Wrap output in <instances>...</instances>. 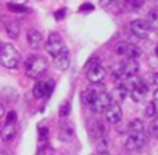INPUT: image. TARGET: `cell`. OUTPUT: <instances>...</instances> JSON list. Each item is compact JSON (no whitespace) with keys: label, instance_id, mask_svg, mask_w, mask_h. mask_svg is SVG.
Listing matches in <instances>:
<instances>
[{"label":"cell","instance_id":"1","mask_svg":"<svg viewBox=\"0 0 158 155\" xmlns=\"http://www.w3.org/2000/svg\"><path fill=\"white\" fill-rule=\"evenodd\" d=\"M0 64H2L5 68L14 70L19 67L20 64V54L16 50L14 45L11 44H5V45H0Z\"/></svg>","mask_w":158,"mask_h":155},{"label":"cell","instance_id":"2","mask_svg":"<svg viewBox=\"0 0 158 155\" xmlns=\"http://www.w3.org/2000/svg\"><path fill=\"white\" fill-rule=\"evenodd\" d=\"M25 68H27V74L30 78H39L42 76L47 68H48V61L45 56L42 54H31L28 59H27V64H25Z\"/></svg>","mask_w":158,"mask_h":155},{"label":"cell","instance_id":"3","mask_svg":"<svg viewBox=\"0 0 158 155\" xmlns=\"http://www.w3.org/2000/svg\"><path fill=\"white\" fill-rule=\"evenodd\" d=\"M139 70V65L136 62V59H127L124 64H119L113 68L112 71V78L115 81L121 82L124 79H127V78H132V76H136Z\"/></svg>","mask_w":158,"mask_h":155},{"label":"cell","instance_id":"4","mask_svg":"<svg viewBox=\"0 0 158 155\" xmlns=\"http://www.w3.org/2000/svg\"><path fill=\"white\" fill-rule=\"evenodd\" d=\"M89 132L92 135V138L96 141V144L99 146L101 150H106L107 147V129L106 126L98 121V119H89Z\"/></svg>","mask_w":158,"mask_h":155},{"label":"cell","instance_id":"5","mask_svg":"<svg viewBox=\"0 0 158 155\" xmlns=\"http://www.w3.org/2000/svg\"><path fill=\"white\" fill-rule=\"evenodd\" d=\"M85 71H87V79L92 82V84H96V82H101L104 78H106V68L99 64V61L96 59H92L89 61V64L85 65Z\"/></svg>","mask_w":158,"mask_h":155},{"label":"cell","instance_id":"6","mask_svg":"<svg viewBox=\"0 0 158 155\" xmlns=\"http://www.w3.org/2000/svg\"><path fill=\"white\" fill-rule=\"evenodd\" d=\"M146 144H147V135H146V132H135V133H129L124 146H126L127 150H139Z\"/></svg>","mask_w":158,"mask_h":155},{"label":"cell","instance_id":"7","mask_svg":"<svg viewBox=\"0 0 158 155\" xmlns=\"http://www.w3.org/2000/svg\"><path fill=\"white\" fill-rule=\"evenodd\" d=\"M116 53L121 54V56H126L127 59H136L141 54V50H139V47H136L133 44L121 42V44L116 45Z\"/></svg>","mask_w":158,"mask_h":155},{"label":"cell","instance_id":"8","mask_svg":"<svg viewBox=\"0 0 158 155\" xmlns=\"http://www.w3.org/2000/svg\"><path fill=\"white\" fill-rule=\"evenodd\" d=\"M110 103H112L110 95H109L107 92H101V93H98V95H96V98L93 99V103H92L89 107L92 109V112L101 113V112H104V110L109 107V104H110Z\"/></svg>","mask_w":158,"mask_h":155},{"label":"cell","instance_id":"9","mask_svg":"<svg viewBox=\"0 0 158 155\" xmlns=\"http://www.w3.org/2000/svg\"><path fill=\"white\" fill-rule=\"evenodd\" d=\"M104 115H106V119H107V123H110V124H118L119 121H121V118H123V109H121V106L118 104V103H110L109 104V107L104 110Z\"/></svg>","mask_w":158,"mask_h":155},{"label":"cell","instance_id":"10","mask_svg":"<svg viewBox=\"0 0 158 155\" xmlns=\"http://www.w3.org/2000/svg\"><path fill=\"white\" fill-rule=\"evenodd\" d=\"M64 47H65V45H64L62 37H60L57 33H51L50 37H48V40H47V53L54 57Z\"/></svg>","mask_w":158,"mask_h":155},{"label":"cell","instance_id":"11","mask_svg":"<svg viewBox=\"0 0 158 155\" xmlns=\"http://www.w3.org/2000/svg\"><path fill=\"white\" fill-rule=\"evenodd\" d=\"M130 31L133 33V36H136L138 39H146L150 33V27L147 25L146 20L143 19H136L130 23Z\"/></svg>","mask_w":158,"mask_h":155},{"label":"cell","instance_id":"12","mask_svg":"<svg viewBox=\"0 0 158 155\" xmlns=\"http://www.w3.org/2000/svg\"><path fill=\"white\" fill-rule=\"evenodd\" d=\"M99 6L113 14H119V13L126 11L124 0H99Z\"/></svg>","mask_w":158,"mask_h":155},{"label":"cell","instance_id":"13","mask_svg":"<svg viewBox=\"0 0 158 155\" xmlns=\"http://www.w3.org/2000/svg\"><path fill=\"white\" fill-rule=\"evenodd\" d=\"M53 86H54V82H51V81H48V82H45V81L36 82L34 87H33V95H34V98L40 99V98L48 96V95L53 92Z\"/></svg>","mask_w":158,"mask_h":155},{"label":"cell","instance_id":"14","mask_svg":"<svg viewBox=\"0 0 158 155\" xmlns=\"http://www.w3.org/2000/svg\"><path fill=\"white\" fill-rule=\"evenodd\" d=\"M53 62H54V67L57 70H67L70 67V53L67 50V47H64L54 57H53Z\"/></svg>","mask_w":158,"mask_h":155},{"label":"cell","instance_id":"15","mask_svg":"<svg viewBox=\"0 0 158 155\" xmlns=\"http://www.w3.org/2000/svg\"><path fill=\"white\" fill-rule=\"evenodd\" d=\"M147 87H149V86H147L146 82L138 81V82L135 84V87L130 90V96H132V99H133L135 103H141V101L146 98L147 92H149V89H147Z\"/></svg>","mask_w":158,"mask_h":155},{"label":"cell","instance_id":"16","mask_svg":"<svg viewBox=\"0 0 158 155\" xmlns=\"http://www.w3.org/2000/svg\"><path fill=\"white\" fill-rule=\"evenodd\" d=\"M127 93H129V92H127V89L119 82V84L112 90V93H109V95H110V99H112L113 103H118V104H119V103H123V101L126 99Z\"/></svg>","mask_w":158,"mask_h":155},{"label":"cell","instance_id":"17","mask_svg":"<svg viewBox=\"0 0 158 155\" xmlns=\"http://www.w3.org/2000/svg\"><path fill=\"white\" fill-rule=\"evenodd\" d=\"M59 136L64 141H70L74 136V126H73V123H62L59 126Z\"/></svg>","mask_w":158,"mask_h":155},{"label":"cell","instance_id":"18","mask_svg":"<svg viewBox=\"0 0 158 155\" xmlns=\"http://www.w3.org/2000/svg\"><path fill=\"white\" fill-rule=\"evenodd\" d=\"M27 40H28V45H30L31 48H39L40 44H42V34H40V31H37V30H34V28L28 30V33H27Z\"/></svg>","mask_w":158,"mask_h":155},{"label":"cell","instance_id":"19","mask_svg":"<svg viewBox=\"0 0 158 155\" xmlns=\"http://www.w3.org/2000/svg\"><path fill=\"white\" fill-rule=\"evenodd\" d=\"M17 133V129H16V124H5L2 132H0V136H2L3 141H11Z\"/></svg>","mask_w":158,"mask_h":155},{"label":"cell","instance_id":"20","mask_svg":"<svg viewBox=\"0 0 158 155\" xmlns=\"http://www.w3.org/2000/svg\"><path fill=\"white\" fill-rule=\"evenodd\" d=\"M6 33L10 34V37L17 39L19 34H20V25H19V22H16V20L8 22V23H6Z\"/></svg>","mask_w":158,"mask_h":155},{"label":"cell","instance_id":"21","mask_svg":"<svg viewBox=\"0 0 158 155\" xmlns=\"http://www.w3.org/2000/svg\"><path fill=\"white\" fill-rule=\"evenodd\" d=\"M146 22L150 27V30H156V27H158V11L155 8L149 11V14L146 17Z\"/></svg>","mask_w":158,"mask_h":155},{"label":"cell","instance_id":"22","mask_svg":"<svg viewBox=\"0 0 158 155\" xmlns=\"http://www.w3.org/2000/svg\"><path fill=\"white\" fill-rule=\"evenodd\" d=\"M127 130L129 133H135V132H144V123L141 119H132L127 124Z\"/></svg>","mask_w":158,"mask_h":155},{"label":"cell","instance_id":"23","mask_svg":"<svg viewBox=\"0 0 158 155\" xmlns=\"http://www.w3.org/2000/svg\"><path fill=\"white\" fill-rule=\"evenodd\" d=\"M8 10L13 11V13H17V14H23V13H28L30 10L22 5V3H8Z\"/></svg>","mask_w":158,"mask_h":155},{"label":"cell","instance_id":"24","mask_svg":"<svg viewBox=\"0 0 158 155\" xmlns=\"http://www.w3.org/2000/svg\"><path fill=\"white\" fill-rule=\"evenodd\" d=\"M70 112H71V104H70V101H64V103L59 106V116L65 118V116H68Z\"/></svg>","mask_w":158,"mask_h":155},{"label":"cell","instance_id":"25","mask_svg":"<svg viewBox=\"0 0 158 155\" xmlns=\"http://www.w3.org/2000/svg\"><path fill=\"white\" fill-rule=\"evenodd\" d=\"M144 115H146V118H155L156 116V104H155V101L147 104V107L144 110Z\"/></svg>","mask_w":158,"mask_h":155},{"label":"cell","instance_id":"26","mask_svg":"<svg viewBox=\"0 0 158 155\" xmlns=\"http://www.w3.org/2000/svg\"><path fill=\"white\" fill-rule=\"evenodd\" d=\"M149 133H150L153 138L158 136V119H156V118H152V123L149 124Z\"/></svg>","mask_w":158,"mask_h":155},{"label":"cell","instance_id":"27","mask_svg":"<svg viewBox=\"0 0 158 155\" xmlns=\"http://www.w3.org/2000/svg\"><path fill=\"white\" fill-rule=\"evenodd\" d=\"M16 121H17V113L14 110H11L6 115V124H16Z\"/></svg>","mask_w":158,"mask_h":155},{"label":"cell","instance_id":"28","mask_svg":"<svg viewBox=\"0 0 158 155\" xmlns=\"http://www.w3.org/2000/svg\"><path fill=\"white\" fill-rule=\"evenodd\" d=\"M37 155H53V147L51 146H44L39 149Z\"/></svg>","mask_w":158,"mask_h":155},{"label":"cell","instance_id":"29","mask_svg":"<svg viewBox=\"0 0 158 155\" xmlns=\"http://www.w3.org/2000/svg\"><path fill=\"white\" fill-rule=\"evenodd\" d=\"M39 136H40V141H45L47 136H48V127L40 126V127H39Z\"/></svg>","mask_w":158,"mask_h":155},{"label":"cell","instance_id":"30","mask_svg":"<svg viewBox=\"0 0 158 155\" xmlns=\"http://www.w3.org/2000/svg\"><path fill=\"white\" fill-rule=\"evenodd\" d=\"M65 14H67V10H65V8L57 10V11L54 13V19H56V20H62V19L65 17Z\"/></svg>","mask_w":158,"mask_h":155},{"label":"cell","instance_id":"31","mask_svg":"<svg viewBox=\"0 0 158 155\" xmlns=\"http://www.w3.org/2000/svg\"><path fill=\"white\" fill-rule=\"evenodd\" d=\"M79 11H82V13H85V11H93V5H92V3H84V5H81Z\"/></svg>","mask_w":158,"mask_h":155},{"label":"cell","instance_id":"32","mask_svg":"<svg viewBox=\"0 0 158 155\" xmlns=\"http://www.w3.org/2000/svg\"><path fill=\"white\" fill-rule=\"evenodd\" d=\"M5 115V107H3V104L2 103H0V118H2Z\"/></svg>","mask_w":158,"mask_h":155},{"label":"cell","instance_id":"33","mask_svg":"<svg viewBox=\"0 0 158 155\" xmlns=\"http://www.w3.org/2000/svg\"><path fill=\"white\" fill-rule=\"evenodd\" d=\"M96 155H110V153H109L107 150H99V152H98Z\"/></svg>","mask_w":158,"mask_h":155},{"label":"cell","instance_id":"34","mask_svg":"<svg viewBox=\"0 0 158 155\" xmlns=\"http://www.w3.org/2000/svg\"><path fill=\"white\" fill-rule=\"evenodd\" d=\"M25 2H27V0H14V3H22V5H23Z\"/></svg>","mask_w":158,"mask_h":155},{"label":"cell","instance_id":"35","mask_svg":"<svg viewBox=\"0 0 158 155\" xmlns=\"http://www.w3.org/2000/svg\"><path fill=\"white\" fill-rule=\"evenodd\" d=\"M0 155H6V153H0Z\"/></svg>","mask_w":158,"mask_h":155}]
</instances>
